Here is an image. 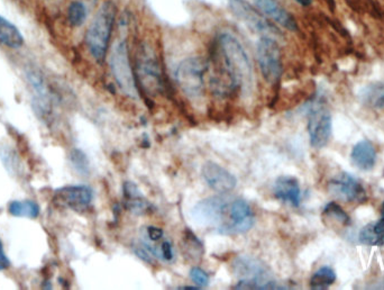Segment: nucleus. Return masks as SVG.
<instances>
[{"label": "nucleus", "mask_w": 384, "mask_h": 290, "mask_svg": "<svg viewBox=\"0 0 384 290\" xmlns=\"http://www.w3.org/2000/svg\"><path fill=\"white\" fill-rule=\"evenodd\" d=\"M218 45L230 86L243 92L244 95L251 94L254 86V72L241 42L230 33H224L218 38Z\"/></svg>", "instance_id": "1"}, {"label": "nucleus", "mask_w": 384, "mask_h": 290, "mask_svg": "<svg viewBox=\"0 0 384 290\" xmlns=\"http://www.w3.org/2000/svg\"><path fill=\"white\" fill-rule=\"evenodd\" d=\"M116 6L113 1L103 3L97 11L94 21L90 23L86 33L88 50L98 63H103L105 61L108 52L111 32L116 19Z\"/></svg>", "instance_id": "2"}, {"label": "nucleus", "mask_w": 384, "mask_h": 290, "mask_svg": "<svg viewBox=\"0 0 384 290\" xmlns=\"http://www.w3.org/2000/svg\"><path fill=\"white\" fill-rule=\"evenodd\" d=\"M233 270L239 277L234 289H282L274 282L268 267L249 255L238 257L234 261Z\"/></svg>", "instance_id": "3"}, {"label": "nucleus", "mask_w": 384, "mask_h": 290, "mask_svg": "<svg viewBox=\"0 0 384 290\" xmlns=\"http://www.w3.org/2000/svg\"><path fill=\"white\" fill-rule=\"evenodd\" d=\"M136 79L144 91L159 95L164 91V78L154 50L143 43L136 55Z\"/></svg>", "instance_id": "4"}, {"label": "nucleus", "mask_w": 384, "mask_h": 290, "mask_svg": "<svg viewBox=\"0 0 384 290\" xmlns=\"http://www.w3.org/2000/svg\"><path fill=\"white\" fill-rule=\"evenodd\" d=\"M208 63L203 57H188L178 65L176 79L179 87L190 99H201L205 94V76Z\"/></svg>", "instance_id": "5"}, {"label": "nucleus", "mask_w": 384, "mask_h": 290, "mask_svg": "<svg viewBox=\"0 0 384 290\" xmlns=\"http://www.w3.org/2000/svg\"><path fill=\"white\" fill-rule=\"evenodd\" d=\"M111 69L118 87L125 95L137 101L140 98L136 78L130 67L128 46L125 40L117 41L113 45L111 55Z\"/></svg>", "instance_id": "6"}, {"label": "nucleus", "mask_w": 384, "mask_h": 290, "mask_svg": "<svg viewBox=\"0 0 384 290\" xmlns=\"http://www.w3.org/2000/svg\"><path fill=\"white\" fill-rule=\"evenodd\" d=\"M228 203L224 197H208L199 201L191 211L192 221L198 226L214 228L222 233L228 221Z\"/></svg>", "instance_id": "7"}, {"label": "nucleus", "mask_w": 384, "mask_h": 290, "mask_svg": "<svg viewBox=\"0 0 384 290\" xmlns=\"http://www.w3.org/2000/svg\"><path fill=\"white\" fill-rule=\"evenodd\" d=\"M256 55L263 78L269 84L279 82L282 74L281 50L276 38L262 36L257 43Z\"/></svg>", "instance_id": "8"}, {"label": "nucleus", "mask_w": 384, "mask_h": 290, "mask_svg": "<svg viewBox=\"0 0 384 290\" xmlns=\"http://www.w3.org/2000/svg\"><path fill=\"white\" fill-rule=\"evenodd\" d=\"M228 6L235 17L253 32L271 38L280 35L279 30L274 26L273 22H271L262 11L255 9L254 6L251 5L247 0H230Z\"/></svg>", "instance_id": "9"}, {"label": "nucleus", "mask_w": 384, "mask_h": 290, "mask_svg": "<svg viewBox=\"0 0 384 290\" xmlns=\"http://www.w3.org/2000/svg\"><path fill=\"white\" fill-rule=\"evenodd\" d=\"M330 195L344 203H362L368 201V194L358 180L354 177L341 172L328 182Z\"/></svg>", "instance_id": "10"}, {"label": "nucleus", "mask_w": 384, "mask_h": 290, "mask_svg": "<svg viewBox=\"0 0 384 290\" xmlns=\"http://www.w3.org/2000/svg\"><path fill=\"white\" fill-rule=\"evenodd\" d=\"M255 222L254 213L247 201L236 199L228 205L227 224L222 228L225 235H236L247 233L253 228Z\"/></svg>", "instance_id": "11"}, {"label": "nucleus", "mask_w": 384, "mask_h": 290, "mask_svg": "<svg viewBox=\"0 0 384 290\" xmlns=\"http://www.w3.org/2000/svg\"><path fill=\"white\" fill-rule=\"evenodd\" d=\"M333 130L332 115L327 109L320 106L311 111L308 121V133L311 147L322 149L329 142Z\"/></svg>", "instance_id": "12"}, {"label": "nucleus", "mask_w": 384, "mask_h": 290, "mask_svg": "<svg viewBox=\"0 0 384 290\" xmlns=\"http://www.w3.org/2000/svg\"><path fill=\"white\" fill-rule=\"evenodd\" d=\"M201 174H203V180L206 182L209 187L217 193H228L237 184L236 177L214 161L205 163Z\"/></svg>", "instance_id": "13"}, {"label": "nucleus", "mask_w": 384, "mask_h": 290, "mask_svg": "<svg viewBox=\"0 0 384 290\" xmlns=\"http://www.w3.org/2000/svg\"><path fill=\"white\" fill-rule=\"evenodd\" d=\"M92 197V189L87 186H70L55 190V201L57 203L78 211L89 206Z\"/></svg>", "instance_id": "14"}, {"label": "nucleus", "mask_w": 384, "mask_h": 290, "mask_svg": "<svg viewBox=\"0 0 384 290\" xmlns=\"http://www.w3.org/2000/svg\"><path fill=\"white\" fill-rule=\"evenodd\" d=\"M255 6L262 11L270 21L279 24L288 30L295 32L298 30L295 17L283 9L276 0H255Z\"/></svg>", "instance_id": "15"}, {"label": "nucleus", "mask_w": 384, "mask_h": 290, "mask_svg": "<svg viewBox=\"0 0 384 290\" xmlns=\"http://www.w3.org/2000/svg\"><path fill=\"white\" fill-rule=\"evenodd\" d=\"M273 194L276 199L298 207L301 201L300 184L293 177H280L274 182Z\"/></svg>", "instance_id": "16"}, {"label": "nucleus", "mask_w": 384, "mask_h": 290, "mask_svg": "<svg viewBox=\"0 0 384 290\" xmlns=\"http://www.w3.org/2000/svg\"><path fill=\"white\" fill-rule=\"evenodd\" d=\"M351 161L358 170H372L376 164V150L372 142L368 140L357 142L351 152Z\"/></svg>", "instance_id": "17"}, {"label": "nucleus", "mask_w": 384, "mask_h": 290, "mask_svg": "<svg viewBox=\"0 0 384 290\" xmlns=\"http://www.w3.org/2000/svg\"><path fill=\"white\" fill-rule=\"evenodd\" d=\"M124 191L125 207L135 215L147 214L152 209V205L145 199L140 188L133 182H126L123 186Z\"/></svg>", "instance_id": "18"}, {"label": "nucleus", "mask_w": 384, "mask_h": 290, "mask_svg": "<svg viewBox=\"0 0 384 290\" xmlns=\"http://www.w3.org/2000/svg\"><path fill=\"white\" fill-rule=\"evenodd\" d=\"M0 43L11 49H19L24 44V36L21 30L1 15H0Z\"/></svg>", "instance_id": "19"}, {"label": "nucleus", "mask_w": 384, "mask_h": 290, "mask_svg": "<svg viewBox=\"0 0 384 290\" xmlns=\"http://www.w3.org/2000/svg\"><path fill=\"white\" fill-rule=\"evenodd\" d=\"M361 243L372 247H384V217L364 226L358 236Z\"/></svg>", "instance_id": "20"}, {"label": "nucleus", "mask_w": 384, "mask_h": 290, "mask_svg": "<svg viewBox=\"0 0 384 290\" xmlns=\"http://www.w3.org/2000/svg\"><path fill=\"white\" fill-rule=\"evenodd\" d=\"M362 99L368 106L384 109V82L370 84L362 91Z\"/></svg>", "instance_id": "21"}, {"label": "nucleus", "mask_w": 384, "mask_h": 290, "mask_svg": "<svg viewBox=\"0 0 384 290\" xmlns=\"http://www.w3.org/2000/svg\"><path fill=\"white\" fill-rule=\"evenodd\" d=\"M182 242H183L182 247H183L184 253L187 255L188 258L197 261V262L203 258V242L198 239L192 230H187L184 232L183 241Z\"/></svg>", "instance_id": "22"}, {"label": "nucleus", "mask_w": 384, "mask_h": 290, "mask_svg": "<svg viewBox=\"0 0 384 290\" xmlns=\"http://www.w3.org/2000/svg\"><path fill=\"white\" fill-rule=\"evenodd\" d=\"M9 213L15 217L36 218L40 215V206L33 201H14L9 203Z\"/></svg>", "instance_id": "23"}, {"label": "nucleus", "mask_w": 384, "mask_h": 290, "mask_svg": "<svg viewBox=\"0 0 384 290\" xmlns=\"http://www.w3.org/2000/svg\"><path fill=\"white\" fill-rule=\"evenodd\" d=\"M337 279L334 269L330 267H322L314 276L311 277L310 288L315 290L328 289L330 286L334 285V282Z\"/></svg>", "instance_id": "24"}, {"label": "nucleus", "mask_w": 384, "mask_h": 290, "mask_svg": "<svg viewBox=\"0 0 384 290\" xmlns=\"http://www.w3.org/2000/svg\"><path fill=\"white\" fill-rule=\"evenodd\" d=\"M67 16H68L69 24L72 28H80L87 21V7L81 1H72L69 5Z\"/></svg>", "instance_id": "25"}, {"label": "nucleus", "mask_w": 384, "mask_h": 290, "mask_svg": "<svg viewBox=\"0 0 384 290\" xmlns=\"http://www.w3.org/2000/svg\"><path fill=\"white\" fill-rule=\"evenodd\" d=\"M322 216L330 222L336 223L337 225L347 226L351 223L347 213L339 206V203H327L322 212Z\"/></svg>", "instance_id": "26"}, {"label": "nucleus", "mask_w": 384, "mask_h": 290, "mask_svg": "<svg viewBox=\"0 0 384 290\" xmlns=\"http://www.w3.org/2000/svg\"><path fill=\"white\" fill-rule=\"evenodd\" d=\"M70 161L74 170L79 174H82V176L89 174V160H88L87 155H84L82 151L78 149L72 150L70 152Z\"/></svg>", "instance_id": "27"}, {"label": "nucleus", "mask_w": 384, "mask_h": 290, "mask_svg": "<svg viewBox=\"0 0 384 290\" xmlns=\"http://www.w3.org/2000/svg\"><path fill=\"white\" fill-rule=\"evenodd\" d=\"M157 258L164 261V262L165 261H166V262H170V261L174 260V251L170 241H168V240H163V241L161 242L159 247H157Z\"/></svg>", "instance_id": "28"}, {"label": "nucleus", "mask_w": 384, "mask_h": 290, "mask_svg": "<svg viewBox=\"0 0 384 290\" xmlns=\"http://www.w3.org/2000/svg\"><path fill=\"white\" fill-rule=\"evenodd\" d=\"M190 278L195 282L198 287H207L209 285V276L207 272H203V269L193 267L190 270Z\"/></svg>", "instance_id": "29"}, {"label": "nucleus", "mask_w": 384, "mask_h": 290, "mask_svg": "<svg viewBox=\"0 0 384 290\" xmlns=\"http://www.w3.org/2000/svg\"><path fill=\"white\" fill-rule=\"evenodd\" d=\"M9 267H11V261L7 258V255H5L3 243L0 241V270H6Z\"/></svg>", "instance_id": "30"}, {"label": "nucleus", "mask_w": 384, "mask_h": 290, "mask_svg": "<svg viewBox=\"0 0 384 290\" xmlns=\"http://www.w3.org/2000/svg\"><path fill=\"white\" fill-rule=\"evenodd\" d=\"M299 5L303 6V7H308L312 4V0H295Z\"/></svg>", "instance_id": "31"}, {"label": "nucleus", "mask_w": 384, "mask_h": 290, "mask_svg": "<svg viewBox=\"0 0 384 290\" xmlns=\"http://www.w3.org/2000/svg\"><path fill=\"white\" fill-rule=\"evenodd\" d=\"M178 289L197 290V289H201V287H189V286H184V287H180V288H178Z\"/></svg>", "instance_id": "32"}, {"label": "nucleus", "mask_w": 384, "mask_h": 290, "mask_svg": "<svg viewBox=\"0 0 384 290\" xmlns=\"http://www.w3.org/2000/svg\"><path fill=\"white\" fill-rule=\"evenodd\" d=\"M382 217H384V205L383 207H382Z\"/></svg>", "instance_id": "33"}]
</instances>
